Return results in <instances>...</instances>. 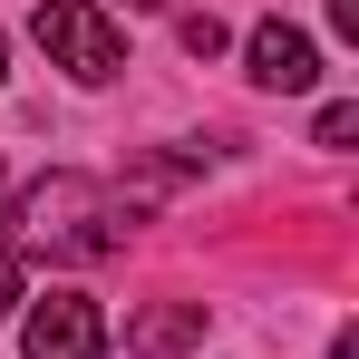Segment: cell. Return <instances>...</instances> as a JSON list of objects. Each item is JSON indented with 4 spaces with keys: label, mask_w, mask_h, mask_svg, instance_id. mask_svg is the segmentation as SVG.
Segmentation results:
<instances>
[{
    "label": "cell",
    "mask_w": 359,
    "mask_h": 359,
    "mask_svg": "<svg viewBox=\"0 0 359 359\" xmlns=\"http://www.w3.org/2000/svg\"><path fill=\"white\" fill-rule=\"evenodd\" d=\"M10 224H20L29 252H49V262H107V252L126 243V204L97 175H39L29 194H20Z\"/></svg>",
    "instance_id": "1"
},
{
    "label": "cell",
    "mask_w": 359,
    "mask_h": 359,
    "mask_svg": "<svg viewBox=\"0 0 359 359\" xmlns=\"http://www.w3.org/2000/svg\"><path fill=\"white\" fill-rule=\"evenodd\" d=\"M29 29H39V49H49L78 88H107V78L126 68V39H117V20H107L97 0H39Z\"/></svg>",
    "instance_id": "2"
},
{
    "label": "cell",
    "mask_w": 359,
    "mask_h": 359,
    "mask_svg": "<svg viewBox=\"0 0 359 359\" xmlns=\"http://www.w3.org/2000/svg\"><path fill=\"white\" fill-rule=\"evenodd\" d=\"M97 350H107V311L78 282H49L20 311V359H97Z\"/></svg>",
    "instance_id": "3"
},
{
    "label": "cell",
    "mask_w": 359,
    "mask_h": 359,
    "mask_svg": "<svg viewBox=\"0 0 359 359\" xmlns=\"http://www.w3.org/2000/svg\"><path fill=\"white\" fill-rule=\"evenodd\" d=\"M243 68H252V88L301 97V88L320 78V39H311V29H292V20H262V29L243 39Z\"/></svg>",
    "instance_id": "4"
},
{
    "label": "cell",
    "mask_w": 359,
    "mask_h": 359,
    "mask_svg": "<svg viewBox=\"0 0 359 359\" xmlns=\"http://www.w3.org/2000/svg\"><path fill=\"white\" fill-rule=\"evenodd\" d=\"M204 340V301H165V311H146V320H126V350L136 359H175Z\"/></svg>",
    "instance_id": "5"
},
{
    "label": "cell",
    "mask_w": 359,
    "mask_h": 359,
    "mask_svg": "<svg viewBox=\"0 0 359 359\" xmlns=\"http://www.w3.org/2000/svg\"><path fill=\"white\" fill-rule=\"evenodd\" d=\"M175 39H184V59H224V20H214V10H194Z\"/></svg>",
    "instance_id": "6"
},
{
    "label": "cell",
    "mask_w": 359,
    "mask_h": 359,
    "mask_svg": "<svg viewBox=\"0 0 359 359\" xmlns=\"http://www.w3.org/2000/svg\"><path fill=\"white\" fill-rule=\"evenodd\" d=\"M350 136H359V107H350V97H330L320 126H311V146H350Z\"/></svg>",
    "instance_id": "7"
},
{
    "label": "cell",
    "mask_w": 359,
    "mask_h": 359,
    "mask_svg": "<svg viewBox=\"0 0 359 359\" xmlns=\"http://www.w3.org/2000/svg\"><path fill=\"white\" fill-rule=\"evenodd\" d=\"M10 311H20V252L0 243V320H10Z\"/></svg>",
    "instance_id": "8"
},
{
    "label": "cell",
    "mask_w": 359,
    "mask_h": 359,
    "mask_svg": "<svg viewBox=\"0 0 359 359\" xmlns=\"http://www.w3.org/2000/svg\"><path fill=\"white\" fill-rule=\"evenodd\" d=\"M330 29H350V39H359V0H330Z\"/></svg>",
    "instance_id": "9"
},
{
    "label": "cell",
    "mask_w": 359,
    "mask_h": 359,
    "mask_svg": "<svg viewBox=\"0 0 359 359\" xmlns=\"http://www.w3.org/2000/svg\"><path fill=\"white\" fill-rule=\"evenodd\" d=\"M126 10H165V0H126Z\"/></svg>",
    "instance_id": "10"
},
{
    "label": "cell",
    "mask_w": 359,
    "mask_h": 359,
    "mask_svg": "<svg viewBox=\"0 0 359 359\" xmlns=\"http://www.w3.org/2000/svg\"><path fill=\"white\" fill-rule=\"evenodd\" d=\"M0 68H10V39H0Z\"/></svg>",
    "instance_id": "11"
}]
</instances>
